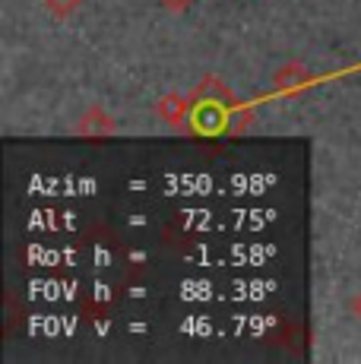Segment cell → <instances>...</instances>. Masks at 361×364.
<instances>
[{
    "label": "cell",
    "mask_w": 361,
    "mask_h": 364,
    "mask_svg": "<svg viewBox=\"0 0 361 364\" xmlns=\"http://www.w3.org/2000/svg\"><path fill=\"white\" fill-rule=\"evenodd\" d=\"M308 82H311V73L301 64H286L276 73V86L286 89V92H298V89H304Z\"/></svg>",
    "instance_id": "1"
},
{
    "label": "cell",
    "mask_w": 361,
    "mask_h": 364,
    "mask_svg": "<svg viewBox=\"0 0 361 364\" xmlns=\"http://www.w3.org/2000/svg\"><path fill=\"white\" fill-rule=\"evenodd\" d=\"M80 133H86V136H102V133H114V124H111V117L105 114V111L92 108V111H86V114H82Z\"/></svg>",
    "instance_id": "2"
},
{
    "label": "cell",
    "mask_w": 361,
    "mask_h": 364,
    "mask_svg": "<svg viewBox=\"0 0 361 364\" xmlns=\"http://www.w3.org/2000/svg\"><path fill=\"white\" fill-rule=\"evenodd\" d=\"M158 114H162V121H168V124H180L187 114V99H180L178 92L165 95V99L158 102Z\"/></svg>",
    "instance_id": "3"
},
{
    "label": "cell",
    "mask_w": 361,
    "mask_h": 364,
    "mask_svg": "<svg viewBox=\"0 0 361 364\" xmlns=\"http://www.w3.org/2000/svg\"><path fill=\"white\" fill-rule=\"evenodd\" d=\"M82 0H45V6L54 13L58 19H67V16H73L76 13V6H80Z\"/></svg>",
    "instance_id": "4"
},
{
    "label": "cell",
    "mask_w": 361,
    "mask_h": 364,
    "mask_svg": "<svg viewBox=\"0 0 361 364\" xmlns=\"http://www.w3.org/2000/svg\"><path fill=\"white\" fill-rule=\"evenodd\" d=\"M162 4H165V6H168V10H171V13H184V10H187V6H190V4H193V0H162Z\"/></svg>",
    "instance_id": "5"
},
{
    "label": "cell",
    "mask_w": 361,
    "mask_h": 364,
    "mask_svg": "<svg viewBox=\"0 0 361 364\" xmlns=\"http://www.w3.org/2000/svg\"><path fill=\"white\" fill-rule=\"evenodd\" d=\"M349 307H352V314H355V317L361 320V291H358V295L349 301Z\"/></svg>",
    "instance_id": "6"
}]
</instances>
